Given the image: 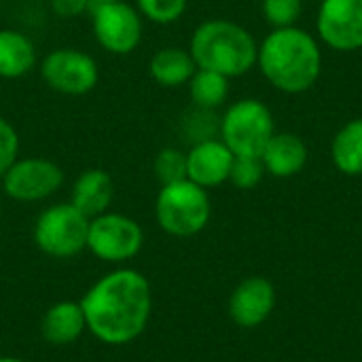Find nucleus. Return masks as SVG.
Wrapping results in <instances>:
<instances>
[{
    "mask_svg": "<svg viewBox=\"0 0 362 362\" xmlns=\"http://www.w3.org/2000/svg\"><path fill=\"white\" fill-rule=\"evenodd\" d=\"M87 331L106 346H125L138 339L153 314V291L144 274L119 267L89 286L78 301Z\"/></svg>",
    "mask_w": 362,
    "mask_h": 362,
    "instance_id": "1",
    "label": "nucleus"
},
{
    "mask_svg": "<svg viewBox=\"0 0 362 362\" xmlns=\"http://www.w3.org/2000/svg\"><path fill=\"white\" fill-rule=\"evenodd\" d=\"M263 76L284 93H303L320 76L322 55L312 34L301 28H276L259 47Z\"/></svg>",
    "mask_w": 362,
    "mask_h": 362,
    "instance_id": "2",
    "label": "nucleus"
},
{
    "mask_svg": "<svg viewBox=\"0 0 362 362\" xmlns=\"http://www.w3.org/2000/svg\"><path fill=\"white\" fill-rule=\"evenodd\" d=\"M189 53L197 68L235 78L257 64L259 47L244 25L229 19H208L195 28Z\"/></svg>",
    "mask_w": 362,
    "mask_h": 362,
    "instance_id": "3",
    "label": "nucleus"
},
{
    "mask_svg": "<svg viewBox=\"0 0 362 362\" xmlns=\"http://www.w3.org/2000/svg\"><path fill=\"white\" fill-rule=\"evenodd\" d=\"M212 214L208 191L189 178L161 185L155 199V218L163 233L191 238L206 229Z\"/></svg>",
    "mask_w": 362,
    "mask_h": 362,
    "instance_id": "4",
    "label": "nucleus"
},
{
    "mask_svg": "<svg viewBox=\"0 0 362 362\" xmlns=\"http://www.w3.org/2000/svg\"><path fill=\"white\" fill-rule=\"evenodd\" d=\"M89 221L70 202L51 204L34 221V244L47 257L72 259L87 248Z\"/></svg>",
    "mask_w": 362,
    "mask_h": 362,
    "instance_id": "5",
    "label": "nucleus"
},
{
    "mask_svg": "<svg viewBox=\"0 0 362 362\" xmlns=\"http://www.w3.org/2000/svg\"><path fill=\"white\" fill-rule=\"evenodd\" d=\"M274 134L269 108L255 98L231 104L221 117L218 136L235 157H261Z\"/></svg>",
    "mask_w": 362,
    "mask_h": 362,
    "instance_id": "6",
    "label": "nucleus"
},
{
    "mask_svg": "<svg viewBox=\"0 0 362 362\" xmlns=\"http://www.w3.org/2000/svg\"><path fill=\"white\" fill-rule=\"evenodd\" d=\"M89 19L95 42L110 55H129L142 42L144 19L129 0L93 2Z\"/></svg>",
    "mask_w": 362,
    "mask_h": 362,
    "instance_id": "7",
    "label": "nucleus"
},
{
    "mask_svg": "<svg viewBox=\"0 0 362 362\" xmlns=\"http://www.w3.org/2000/svg\"><path fill=\"white\" fill-rule=\"evenodd\" d=\"M40 81L62 95H87L100 83V66L93 55L76 47L51 49L38 62Z\"/></svg>",
    "mask_w": 362,
    "mask_h": 362,
    "instance_id": "8",
    "label": "nucleus"
},
{
    "mask_svg": "<svg viewBox=\"0 0 362 362\" xmlns=\"http://www.w3.org/2000/svg\"><path fill=\"white\" fill-rule=\"evenodd\" d=\"M144 246V231L138 221L121 212H104L89 221L87 250L104 263L132 261Z\"/></svg>",
    "mask_w": 362,
    "mask_h": 362,
    "instance_id": "9",
    "label": "nucleus"
},
{
    "mask_svg": "<svg viewBox=\"0 0 362 362\" xmlns=\"http://www.w3.org/2000/svg\"><path fill=\"white\" fill-rule=\"evenodd\" d=\"M64 170L47 157H19L0 178L2 193L19 204H38L64 187Z\"/></svg>",
    "mask_w": 362,
    "mask_h": 362,
    "instance_id": "10",
    "label": "nucleus"
},
{
    "mask_svg": "<svg viewBox=\"0 0 362 362\" xmlns=\"http://www.w3.org/2000/svg\"><path fill=\"white\" fill-rule=\"evenodd\" d=\"M316 25L331 49H362V0H322Z\"/></svg>",
    "mask_w": 362,
    "mask_h": 362,
    "instance_id": "11",
    "label": "nucleus"
},
{
    "mask_svg": "<svg viewBox=\"0 0 362 362\" xmlns=\"http://www.w3.org/2000/svg\"><path fill=\"white\" fill-rule=\"evenodd\" d=\"M235 155L221 138L191 144L187 151V178L204 189L221 187L229 180Z\"/></svg>",
    "mask_w": 362,
    "mask_h": 362,
    "instance_id": "12",
    "label": "nucleus"
},
{
    "mask_svg": "<svg viewBox=\"0 0 362 362\" xmlns=\"http://www.w3.org/2000/svg\"><path fill=\"white\" fill-rule=\"evenodd\" d=\"M276 305V291L265 278L244 280L229 299V316L244 329L259 327L267 320Z\"/></svg>",
    "mask_w": 362,
    "mask_h": 362,
    "instance_id": "13",
    "label": "nucleus"
},
{
    "mask_svg": "<svg viewBox=\"0 0 362 362\" xmlns=\"http://www.w3.org/2000/svg\"><path fill=\"white\" fill-rule=\"evenodd\" d=\"M115 197V182L106 170L89 168L76 176L70 189V204L87 218H95L110 210Z\"/></svg>",
    "mask_w": 362,
    "mask_h": 362,
    "instance_id": "14",
    "label": "nucleus"
},
{
    "mask_svg": "<svg viewBox=\"0 0 362 362\" xmlns=\"http://www.w3.org/2000/svg\"><path fill=\"white\" fill-rule=\"evenodd\" d=\"M34 68H38L34 40L17 28H0V78H23Z\"/></svg>",
    "mask_w": 362,
    "mask_h": 362,
    "instance_id": "15",
    "label": "nucleus"
},
{
    "mask_svg": "<svg viewBox=\"0 0 362 362\" xmlns=\"http://www.w3.org/2000/svg\"><path fill=\"white\" fill-rule=\"evenodd\" d=\"M261 161L265 165V172H269L276 178H291L299 174L308 163V146L305 142L295 134H274L263 148Z\"/></svg>",
    "mask_w": 362,
    "mask_h": 362,
    "instance_id": "16",
    "label": "nucleus"
},
{
    "mask_svg": "<svg viewBox=\"0 0 362 362\" xmlns=\"http://www.w3.org/2000/svg\"><path fill=\"white\" fill-rule=\"evenodd\" d=\"M85 331L87 322L78 301H59L51 305L40 320V335L51 346L74 344Z\"/></svg>",
    "mask_w": 362,
    "mask_h": 362,
    "instance_id": "17",
    "label": "nucleus"
},
{
    "mask_svg": "<svg viewBox=\"0 0 362 362\" xmlns=\"http://www.w3.org/2000/svg\"><path fill=\"white\" fill-rule=\"evenodd\" d=\"M197 64L189 49L182 47H161L159 51L153 53L148 62V74L151 78L165 87V89H176L182 87L191 81L195 74Z\"/></svg>",
    "mask_w": 362,
    "mask_h": 362,
    "instance_id": "18",
    "label": "nucleus"
},
{
    "mask_svg": "<svg viewBox=\"0 0 362 362\" xmlns=\"http://www.w3.org/2000/svg\"><path fill=\"white\" fill-rule=\"evenodd\" d=\"M331 157L339 172L348 176L362 174V119L346 123L333 138Z\"/></svg>",
    "mask_w": 362,
    "mask_h": 362,
    "instance_id": "19",
    "label": "nucleus"
},
{
    "mask_svg": "<svg viewBox=\"0 0 362 362\" xmlns=\"http://www.w3.org/2000/svg\"><path fill=\"white\" fill-rule=\"evenodd\" d=\"M187 87H189L193 106L204 108V110H216L218 106L227 102V95H229V78L218 72L204 70V68L195 70Z\"/></svg>",
    "mask_w": 362,
    "mask_h": 362,
    "instance_id": "20",
    "label": "nucleus"
},
{
    "mask_svg": "<svg viewBox=\"0 0 362 362\" xmlns=\"http://www.w3.org/2000/svg\"><path fill=\"white\" fill-rule=\"evenodd\" d=\"M134 4L142 19L157 25H170L185 15L189 0H134Z\"/></svg>",
    "mask_w": 362,
    "mask_h": 362,
    "instance_id": "21",
    "label": "nucleus"
},
{
    "mask_svg": "<svg viewBox=\"0 0 362 362\" xmlns=\"http://www.w3.org/2000/svg\"><path fill=\"white\" fill-rule=\"evenodd\" d=\"M153 172L161 185H172L187 178V153L174 146H165L155 155Z\"/></svg>",
    "mask_w": 362,
    "mask_h": 362,
    "instance_id": "22",
    "label": "nucleus"
},
{
    "mask_svg": "<svg viewBox=\"0 0 362 362\" xmlns=\"http://www.w3.org/2000/svg\"><path fill=\"white\" fill-rule=\"evenodd\" d=\"M218 127H221V119L216 121L214 110H204V108L193 106V110L189 115H185V119H182V134H185V138L191 140V144L216 138L214 134L218 132Z\"/></svg>",
    "mask_w": 362,
    "mask_h": 362,
    "instance_id": "23",
    "label": "nucleus"
},
{
    "mask_svg": "<svg viewBox=\"0 0 362 362\" xmlns=\"http://www.w3.org/2000/svg\"><path fill=\"white\" fill-rule=\"evenodd\" d=\"M301 0H263L261 8L274 28H291L301 15Z\"/></svg>",
    "mask_w": 362,
    "mask_h": 362,
    "instance_id": "24",
    "label": "nucleus"
},
{
    "mask_svg": "<svg viewBox=\"0 0 362 362\" xmlns=\"http://www.w3.org/2000/svg\"><path fill=\"white\" fill-rule=\"evenodd\" d=\"M263 172H265V165L261 157H235L229 180L238 189H255L261 182Z\"/></svg>",
    "mask_w": 362,
    "mask_h": 362,
    "instance_id": "25",
    "label": "nucleus"
},
{
    "mask_svg": "<svg viewBox=\"0 0 362 362\" xmlns=\"http://www.w3.org/2000/svg\"><path fill=\"white\" fill-rule=\"evenodd\" d=\"M19 159V134L15 125L0 115V178Z\"/></svg>",
    "mask_w": 362,
    "mask_h": 362,
    "instance_id": "26",
    "label": "nucleus"
},
{
    "mask_svg": "<svg viewBox=\"0 0 362 362\" xmlns=\"http://www.w3.org/2000/svg\"><path fill=\"white\" fill-rule=\"evenodd\" d=\"M49 6L59 19H76L91 11L93 0H49Z\"/></svg>",
    "mask_w": 362,
    "mask_h": 362,
    "instance_id": "27",
    "label": "nucleus"
},
{
    "mask_svg": "<svg viewBox=\"0 0 362 362\" xmlns=\"http://www.w3.org/2000/svg\"><path fill=\"white\" fill-rule=\"evenodd\" d=\"M0 362H25L21 358H15V356H0Z\"/></svg>",
    "mask_w": 362,
    "mask_h": 362,
    "instance_id": "28",
    "label": "nucleus"
},
{
    "mask_svg": "<svg viewBox=\"0 0 362 362\" xmlns=\"http://www.w3.org/2000/svg\"><path fill=\"white\" fill-rule=\"evenodd\" d=\"M93 2H119V0H93Z\"/></svg>",
    "mask_w": 362,
    "mask_h": 362,
    "instance_id": "29",
    "label": "nucleus"
},
{
    "mask_svg": "<svg viewBox=\"0 0 362 362\" xmlns=\"http://www.w3.org/2000/svg\"><path fill=\"white\" fill-rule=\"evenodd\" d=\"M0 189H2V187H0Z\"/></svg>",
    "mask_w": 362,
    "mask_h": 362,
    "instance_id": "30",
    "label": "nucleus"
}]
</instances>
